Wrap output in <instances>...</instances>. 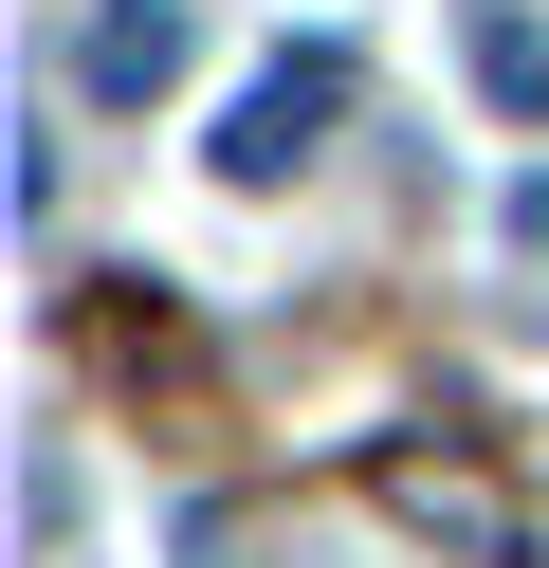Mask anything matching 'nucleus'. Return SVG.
Here are the masks:
<instances>
[{
	"label": "nucleus",
	"mask_w": 549,
	"mask_h": 568,
	"mask_svg": "<svg viewBox=\"0 0 549 568\" xmlns=\"http://www.w3.org/2000/svg\"><path fill=\"white\" fill-rule=\"evenodd\" d=\"M458 38H476V92H495L512 129H549V19H531V0H476Z\"/></svg>",
	"instance_id": "3"
},
{
	"label": "nucleus",
	"mask_w": 549,
	"mask_h": 568,
	"mask_svg": "<svg viewBox=\"0 0 549 568\" xmlns=\"http://www.w3.org/2000/svg\"><path fill=\"white\" fill-rule=\"evenodd\" d=\"M73 92H92V111H146V92H183V0H92Z\"/></svg>",
	"instance_id": "2"
},
{
	"label": "nucleus",
	"mask_w": 549,
	"mask_h": 568,
	"mask_svg": "<svg viewBox=\"0 0 549 568\" xmlns=\"http://www.w3.org/2000/svg\"><path fill=\"white\" fill-rule=\"evenodd\" d=\"M329 129H348V55L312 38V55H275V74H256L238 111H220V165H238V184H293V165H312Z\"/></svg>",
	"instance_id": "1"
}]
</instances>
